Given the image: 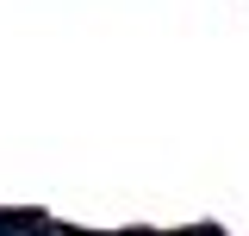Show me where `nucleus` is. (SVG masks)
Returning <instances> with one entry per match:
<instances>
[{
  "label": "nucleus",
  "instance_id": "f257e3e1",
  "mask_svg": "<svg viewBox=\"0 0 249 236\" xmlns=\"http://www.w3.org/2000/svg\"><path fill=\"white\" fill-rule=\"evenodd\" d=\"M44 218L37 211H0V230H37Z\"/></svg>",
  "mask_w": 249,
  "mask_h": 236
},
{
  "label": "nucleus",
  "instance_id": "f03ea898",
  "mask_svg": "<svg viewBox=\"0 0 249 236\" xmlns=\"http://www.w3.org/2000/svg\"><path fill=\"white\" fill-rule=\"evenodd\" d=\"M187 236H218V230H187Z\"/></svg>",
  "mask_w": 249,
  "mask_h": 236
}]
</instances>
